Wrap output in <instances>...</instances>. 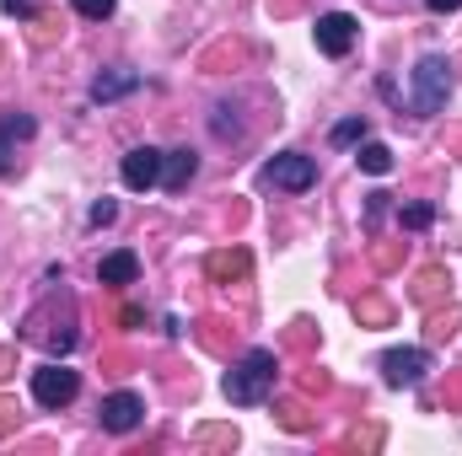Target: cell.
I'll list each match as a JSON object with an SVG mask.
<instances>
[{
    "mask_svg": "<svg viewBox=\"0 0 462 456\" xmlns=\"http://www.w3.org/2000/svg\"><path fill=\"white\" fill-rule=\"evenodd\" d=\"M274 376H280V360H274V349H247V354H242V360L226 370L221 392H226L231 408H258V403H269V392H274Z\"/></svg>",
    "mask_w": 462,
    "mask_h": 456,
    "instance_id": "obj_1",
    "label": "cell"
},
{
    "mask_svg": "<svg viewBox=\"0 0 462 456\" xmlns=\"http://www.w3.org/2000/svg\"><path fill=\"white\" fill-rule=\"evenodd\" d=\"M447 103H452V59L447 54H425L414 65V114L436 118L447 114Z\"/></svg>",
    "mask_w": 462,
    "mask_h": 456,
    "instance_id": "obj_2",
    "label": "cell"
},
{
    "mask_svg": "<svg viewBox=\"0 0 462 456\" xmlns=\"http://www.w3.org/2000/svg\"><path fill=\"white\" fill-rule=\"evenodd\" d=\"M76 392H81V376H76L70 365L49 360V365L32 370V403H38V408H70Z\"/></svg>",
    "mask_w": 462,
    "mask_h": 456,
    "instance_id": "obj_3",
    "label": "cell"
},
{
    "mask_svg": "<svg viewBox=\"0 0 462 456\" xmlns=\"http://www.w3.org/2000/svg\"><path fill=\"white\" fill-rule=\"evenodd\" d=\"M263 183L269 188H285V194H307L318 183V161L307 150H280L274 161H263Z\"/></svg>",
    "mask_w": 462,
    "mask_h": 456,
    "instance_id": "obj_4",
    "label": "cell"
},
{
    "mask_svg": "<svg viewBox=\"0 0 462 456\" xmlns=\"http://www.w3.org/2000/svg\"><path fill=\"white\" fill-rule=\"evenodd\" d=\"M430 376V349H387L382 354V381L387 387H420Z\"/></svg>",
    "mask_w": 462,
    "mask_h": 456,
    "instance_id": "obj_5",
    "label": "cell"
},
{
    "mask_svg": "<svg viewBox=\"0 0 462 456\" xmlns=\"http://www.w3.org/2000/svg\"><path fill=\"white\" fill-rule=\"evenodd\" d=\"M97 424H103L108 435L140 430V424H145V397H140V392H108L103 408H97Z\"/></svg>",
    "mask_w": 462,
    "mask_h": 456,
    "instance_id": "obj_6",
    "label": "cell"
},
{
    "mask_svg": "<svg viewBox=\"0 0 462 456\" xmlns=\"http://www.w3.org/2000/svg\"><path fill=\"white\" fill-rule=\"evenodd\" d=\"M312 38H318V49H323L328 59H345L349 49H355V38H360V27H355L349 11H323L318 27H312Z\"/></svg>",
    "mask_w": 462,
    "mask_h": 456,
    "instance_id": "obj_7",
    "label": "cell"
},
{
    "mask_svg": "<svg viewBox=\"0 0 462 456\" xmlns=\"http://www.w3.org/2000/svg\"><path fill=\"white\" fill-rule=\"evenodd\" d=\"M118 178H124V188H134V194L156 188V183H162V150H156V145H134V150H124Z\"/></svg>",
    "mask_w": 462,
    "mask_h": 456,
    "instance_id": "obj_8",
    "label": "cell"
},
{
    "mask_svg": "<svg viewBox=\"0 0 462 456\" xmlns=\"http://www.w3.org/2000/svg\"><path fill=\"white\" fill-rule=\"evenodd\" d=\"M38 134V118L32 114H0V178L16 172V150Z\"/></svg>",
    "mask_w": 462,
    "mask_h": 456,
    "instance_id": "obj_9",
    "label": "cell"
},
{
    "mask_svg": "<svg viewBox=\"0 0 462 456\" xmlns=\"http://www.w3.org/2000/svg\"><path fill=\"white\" fill-rule=\"evenodd\" d=\"M194 172H199V150H189V145L162 150V188H167V194H183V188L194 183Z\"/></svg>",
    "mask_w": 462,
    "mask_h": 456,
    "instance_id": "obj_10",
    "label": "cell"
},
{
    "mask_svg": "<svg viewBox=\"0 0 462 456\" xmlns=\"http://www.w3.org/2000/svg\"><path fill=\"white\" fill-rule=\"evenodd\" d=\"M129 92H140V70H129V65L103 70V76L87 87V97H92V103H118V97H129Z\"/></svg>",
    "mask_w": 462,
    "mask_h": 456,
    "instance_id": "obj_11",
    "label": "cell"
},
{
    "mask_svg": "<svg viewBox=\"0 0 462 456\" xmlns=\"http://www.w3.org/2000/svg\"><path fill=\"white\" fill-rule=\"evenodd\" d=\"M97 279H103V285H134V279H140V258H134L129 247L103 252V263H97Z\"/></svg>",
    "mask_w": 462,
    "mask_h": 456,
    "instance_id": "obj_12",
    "label": "cell"
},
{
    "mask_svg": "<svg viewBox=\"0 0 462 456\" xmlns=\"http://www.w3.org/2000/svg\"><path fill=\"white\" fill-rule=\"evenodd\" d=\"M355 161H360V172H371V178H387V172H393V150H387L382 140H360V145H355Z\"/></svg>",
    "mask_w": 462,
    "mask_h": 456,
    "instance_id": "obj_13",
    "label": "cell"
},
{
    "mask_svg": "<svg viewBox=\"0 0 462 456\" xmlns=\"http://www.w3.org/2000/svg\"><path fill=\"white\" fill-rule=\"evenodd\" d=\"M328 140H334V145H360V140H365V118H345V123H334Z\"/></svg>",
    "mask_w": 462,
    "mask_h": 456,
    "instance_id": "obj_14",
    "label": "cell"
},
{
    "mask_svg": "<svg viewBox=\"0 0 462 456\" xmlns=\"http://www.w3.org/2000/svg\"><path fill=\"white\" fill-rule=\"evenodd\" d=\"M70 5H76L87 22H103V16H114L118 11V0H70Z\"/></svg>",
    "mask_w": 462,
    "mask_h": 456,
    "instance_id": "obj_15",
    "label": "cell"
},
{
    "mask_svg": "<svg viewBox=\"0 0 462 456\" xmlns=\"http://www.w3.org/2000/svg\"><path fill=\"white\" fill-rule=\"evenodd\" d=\"M430 221H436V210H430V205H409V210H403V226H409V231H425Z\"/></svg>",
    "mask_w": 462,
    "mask_h": 456,
    "instance_id": "obj_16",
    "label": "cell"
},
{
    "mask_svg": "<svg viewBox=\"0 0 462 456\" xmlns=\"http://www.w3.org/2000/svg\"><path fill=\"white\" fill-rule=\"evenodd\" d=\"M231 108L226 103H221V108H216V114H210V129H216V134H221V140H231V134H236V129H242V123H236V118H226Z\"/></svg>",
    "mask_w": 462,
    "mask_h": 456,
    "instance_id": "obj_17",
    "label": "cell"
},
{
    "mask_svg": "<svg viewBox=\"0 0 462 456\" xmlns=\"http://www.w3.org/2000/svg\"><path fill=\"white\" fill-rule=\"evenodd\" d=\"M38 5H43V0H0L5 16H38Z\"/></svg>",
    "mask_w": 462,
    "mask_h": 456,
    "instance_id": "obj_18",
    "label": "cell"
},
{
    "mask_svg": "<svg viewBox=\"0 0 462 456\" xmlns=\"http://www.w3.org/2000/svg\"><path fill=\"white\" fill-rule=\"evenodd\" d=\"M118 215V205L114 199H97V205H92V215H87V221H92V226H108V221H114Z\"/></svg>",
    "mask_w": 462,
    "mask_h": 456,
    "instance_id": "obj_19",
    "label": "cell"
},
{
    "mask_svg": "<svg viewBox=\"0 0 462 456\" xmlns=\"http://www.w3.org/2000/svg\"><path fill=\"white\" fill-rule=\"evenodd\" d=\"M425 5H430L436 16H452V11H462V0H425Z\"/></svg>",
    "mask_w": 462,
    "mask_h": 456,
    "instance_id": "obj_20",
    "label": "cell"
}]
</instances>
